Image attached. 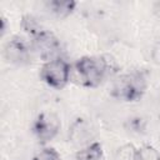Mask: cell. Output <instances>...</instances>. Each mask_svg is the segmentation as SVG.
<instances>
[{
	"label": "cell",
	"instance_id": "8",
	"mask_svg": "<svg viewBox=\"0 0 160 160\" xmlns=\"http://www.w3.org/2000/svg\"><path fill=\"white\" fill-rule=\"evenodd\" d=\"M102 156V148L99 142H92L89 144L86 148L80 149L76 155L75 159L76 160H100Z\"/></svg>",
	"mask_w": 160,
	"mask_h": 160
},
{
	"label": "cell",
	"instance_id": "2",
	"mask_svg": "<svg viewBox=\"0 0 160 160\" xmlns=\"http://www.w3.org/2000/svg\"><path fill=\"white\" fill-rule=\"evenodd\" d=\"M146 82L141 74L134 72V74H126L120 76L112 88L114 96L122 99L125 101H134L139 99L142 92L145 91Z\"/></svg>",
	"mask_w": 160,
	"mask_h": 160
},
{
	"label": "cell",
	"instance_id": "13",
	"mask_svg": "<svg viewBox=\"0 0 160 160\" xmlns=\"http://www.w3.org/2000/svg\"><path fill=\"white\" fill-rule=\"evenodd\" d=\"M151 58H152V60H154L155 64H159V65H160V41H158V42L152 46Z\"/></svg>",
	"mask_w": 160,
	"mask_h": 160
},
{
	"label": "cell",
	"instance_id": "1",
	"mask_svg": "<svg viewBox=\"0 0 160 160\" xmlns=\"http://www.w3.org/2000/svg\"><path fill=\"white\" fill-rule=\"evenodd\" d=\"M75 69L86 86H98L106 72V62L101 58L96 56H84L78 60L75 64Z\"/></svg>",
	"mask_w": 160,
	"mask_h": 160
},
{
	"label": "cell",
	"instance_id": "6",
	"mask_svg": "<svg viewBox=\"0 0 160 160\" xmlns=\"http://www.w3.org/2000/svg\"><path fill=\"white\" fill-rule=\"evenodd\" d=\"M60 129V120L52 112H42L38 116L34 124V132L39 141L46 142L51 140Z\"/></svg>",
	"mask_w": 160,
	"mask_h": 160
},
{
	"label": "cell",
	"instance_id": "7",
	"mask_svg": "<svg viewBox=\"0 0 160 160\" xmlns=\"http://www.w3.org/2000/svg\"><path fill=\"white\" fill-rule=\"evenodd\" d=\"M70 140L75 144V145H84L86 144L91 136H92V130L90 128V125L82 120V119H78L72 126H71V130H70Z\"/></svg>",
	"mask_w": 160,
	"mask_h": 160
},
{
	"label": "cell",
	"instance_id": "14",
	"mask_svg": "<svg viewBox=\"0 0 160 160\" xmlns=\"http://www.w3.org/2000/svg\"><path fill=\"white\" fill-rule=\"evenodd\" d=\"M155 11L158 12V15L160 16V2H158L156 5H155Z\"/></svg>",
	"mask_w": 160,
	"mask_h": 160
},
{
	"label": "cell",
	"instance_id": "9",
	"mask_svg": "<svg viewBox=\"0 0 160 160\" xmlns=\"http://www.w3.org/2000/svg\"><path fill=\"white\" fill-rule=\"evenodd\" d=\"M49 9L51 12H54L59 18L68 16L75 8V1H60V0H54L48 4Z\"/></svg>",
	"mask_w": 160,
	"mask_h": 160
},
{
	"label": "cell",
	"instance_id": "5",
	"mask_svg": "<svg viewBox=\"0 0 160 160\" xmlns=\"http://www.w3.org/2000/svg\"><path fill=\"white\" fill-rule=\"evenodd\" d=\"M31 46L34 52L45 60H52V58L60 51V42L58 38L52 32L45 30H40L34 35Z\"/></svg>",
	"mask_w": 160,
	"mask_h": 160
},
{
	"label": "cell",
	"instance_id": "4",
	"mask_svg": "<svg viewBox=\"0 0 160 160\" xmlns=\"http://www.w3.org/2000/svg\"><path fill=\"white\" fill-rule=\"evenodd\" d=\"M34 52L31 44L19 36L11 38L4 48V56L9 62L16 65H24L30 62L31 54Z\"/></svg>",
	"mask_w": 160,
	"mask_h": 160
},
{
	"label": "cell",
	"instance_id": "12",
	"mask_svg": "<svg viewBox=\"0 0 160 160\" xmlns=\"http://www.w3.org/2000/svg\"><path fill=\"white\" fill-rule=\"evenodd\" d=\"M138 155L140 156V160H160V155L158 154V151L150 146L141 148Z\"/></svg>",
	"mask_w": 160,
	"mask_h": 160
},
{
	"label": "cell",
	"instance_id": "3",
	"mask_svg": "<svg viewBox=\"0 0 160 160\" xmlns=\"http://www.w3.org/2000/svg\"><path fill=\"white\" fill-rule=\"evenodd\" d=\"M70 75V66L62 59L49 60L40 70L41 79L51 88L61 89L66 85Z\"/></svg>",
	"mask_w": 160,
	"mask_h": 160
},
{
	"label": "cell",
	"instance_id": "11",
	"mask_svg": "<svg viewBox=\"0 0 160 160\" xmlns=\"http://www.w3.org/2000/svg\"><path fill=\"white\" fill-rule=\"evenodd\" d=\"M32 160H61V159H60V155L56 150L48 148V149L41 150L39 154H36Z\"/></svg>",
	"mask_w": 160,
	"mask_h": 160
},
{
	"label": "cell",
	"instance_id": "10",
	"mask_svg": "<svg viewBox=\"0 0 160 160\" xmlns=\"http://www.w3.org/2000/svg\"><path fill=\"white\" fill-rule=\"evenodd\" d=\"M136 150L132 145L126 144L119 148L114 155V160H135L136 159Z\"/></svg>",
	"mask_w": 160,
	"mask_h": 160
}]
</instances>
